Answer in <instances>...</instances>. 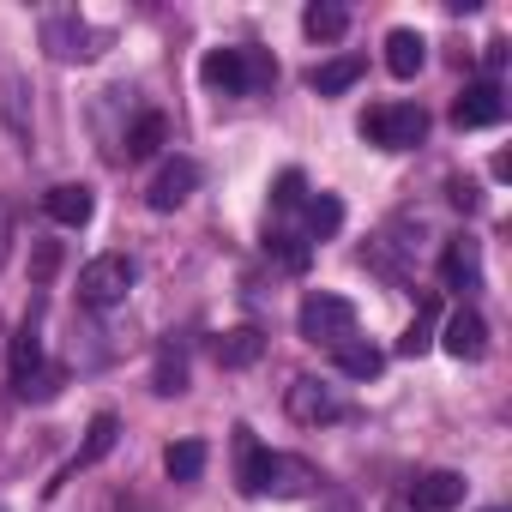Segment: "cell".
Instances as JSON below:
<instances>
[{
	"mask_svg": "<svg viewBox=\"0 0 512 512\" xmlns=\"http://www.w3.org/2000/svg\"><path fill=\"white\" fill-rule=\"evenodd\" d=\"M199 79L223 97H260L278 85V61L266 49H253V43H235V49H211L199 61Z\"/></svg>",
	"mask_w": 512,
	"mask_h": 512,
	"instance_id": "cell-1",
	"label": "cell"
},
{
	"mask_svg": "<svg viewBox=\"0 0 512 512\" xmlns=\"http://www.w3.org/2000/svg\"><path fill=\"white\" fill-rule=\"evenodd\" d=\"M356 133L380 151H416L428 139V109L422 103H374Z\"/></svg>",
	"mask_w": 512,
	"mask_h": 512,
	"instance_id": "cell-2",
	"label": "cell"
},
{
	"mask_svg": "<svg viewBox=\"0 0 512 512\" xmlns=\"http://www.w3.org/2000/svg\"><path fill=\"white\" fill-rule=\"evenodd\" d=\"M296 332H302L308 344L338 350V344L356 338V308H350L344 296H332V290H314V296H302V308H296Z\"/></svg>",
	"mask_w": 512,
	"mask_h": 512,
	"instance_id": "cell-3",
	"label": "cell"
},
{
	"mask_svg": "<svg viewBox=\"0 0 512 512\" xmlns=\"http://www.w3.org/2000/svg\"><path fill=\"white\" fill-rule=\"evenodd\" d=\"M133 278H139V266L127 260V253H97V260L79 272V302L85 308H121Z\"/></svg>",
	"mask_w": 512,
	"mask_h": 512,
	"instance_id": "cell-4",
	"label": "cell"
},
{
	"mask_svg": "<svg viewBox=\"0 0 512 512\" xmlns=\"http://www.w3.org/2000/svg\"><path fill=\"white\" fill-rule=\"evenodd\" d=\"M43 49H49L55 61H97V55L109 49V31L85 25L79 13H49V19H43Z\"/></svg>",
	"mask_w": 512,
	"mask_h": 512,
	"instance_id": "cell-5",
	"label": "cell"
},
{
	"mask_svg": "<svg viewBox=\"0 0 512 512\" xmlns=\"http://www.w3.org/2000/svg\"><path fill=\"white\" fill-rule=\"evenodd\" d=\"M314 482H320V470H314L308 458H290V452H266V464H260V494H278V500H302V494H314Z\"/></svg>",
	"mask_w": 512,
	"mask_h": 512,
	"instance_id": "cell-6",
	"label": "cell"
},
{
	"mask_svg": "<svg viewBox=\"0 0 512 512\" xmlns=\"http://www.w3.org/2000/svg\"><path fill=\"white\" fill-rule=\"evenodd\" d=\"M284 410H290V422H302V428H326V422L344 416V398H338L326 380H296L290 398H284Z\"/></svg>",
	"mask_w": 512,
	"mask_h": 512,
	"instance_id": "cell-7",
	"label": "cell"
},
{
	"mask_svg": "<svg viewBox=\"0 0 512 512\" xmlns=\"http://www.w3.org/2000/svg\"><path fill=\"white\" fill-rule=\"evenodd\" d=\"M500 115H506V97H500V85H494V79H476V85H464V91H458V103H452V127H458V133L494 127Z\"/></svg>",
	"mask_w": 512,
	"mask_h": 512,
	"instance_id": "cell-8",
	"label": "cell"
},
{
	"mask_svg": "<svg viewBox=\"0 0 512 512\" xmlns=\"http://www.w3.org/2000/svg\"><path fill=\"white\" fill-rule=\"evenodd\" d=\"M193 187H199V163H193V157H169V163L151 175L145 199H151V211H175V205L193 199Z\"/></svg>",
	"mask_w": 512,
	"mask_h": 512,
	"instance_id": "cell-9",
	"label": "cell"
},
{
	"mask_svg": "<svg viewBox=\"0 0 512 512\" xmlns=\"http://www.w3.org/2000/svg\"><path fill=\"white\" fill-rule=\"evenodd\" d=\"M440 350L458 356V362H482L488 356V320L476 308H458L446 326H440Z\"/></svg>",
	"mask_w": 512,
	"mask_h": 512,
	"instance_id": "cell-10",
	"label": "cell"
},
{
	"mask_svg": "<svg viewBox=\"0 0 512 512\" xmlns=\"http://www.w3.org/2000/svg\"><path fill=\"white\" fill-rule=\"evenodd\" d=\"M404 500H410L416 512H452V506L464 500V476H458V470H422Z\"/></svg>",
	"mask_w": 512,
	"mask_h": 512,
	"instance_id": "cell-11",
	"label": "cell"
},
{
	"mask_svg": "<svg viewBox=\"0 0 512 512\" xmlns=\"http://www.w3.org/2000/svg\"><path fill=\"white\" fill-rule=\"evenodd\" d=\"M440 278H446V290H482V247L470 241V235H458V241H446V253H440Z\"/></svg>",
	"mask_w": 512,
	"mask_h": 512,
	"instance_id": "cell-12",
	"label": "cell"
},
{
	"mask_svg": "<svg viewBox=\"0 0 512 512\" xmlns=\"http://www.w3.org/2000/svg\"><path fill=\"white\" fill-rule=\"evenodd\" d=\"M43 211H49V217H55L61 229H85V223L97 217V193H91L85 181H61V187H49Z\"/></svg>",
	"mask_w": 512,
	"mask_h": 512,
	"instance_id": "cell-13",
	"label": "cell"
},
{
	"mask_svg": "<svg viewBox=\"0 0 512 512\" xmlns=\"http://www.w3.org/2000/svg\"><path fill=\"white\" fill-rule=\"evenodd\" d=\"M422 67H428L422 31H392V37H386V73H392V79H416Z\"/></svg>",
	"mask_w": 512,
	"mask_h": 512,
	"instance_id": "cell-14",
	"label": "cell"
},
{
	"mask_svg": "<svg viewBox=\"0 0 512 512\" xmlns=\"http://www.w3.org/2000/svg\"><path fill=\"white\" fill-rule=\"evenodd\" d=\"M260 356H266V332L260 326H235V332L217 338V362L223 368H253Z\"/></svg>",
	"mask_w": 512,
	"mask_h": 512,
	"instance_id": "cell-15",
	"label": "cell"
},
{
	"mask_svg": "<svg viewBox=\"0 0 512 512\" xmlns=\"http://www.w3.org/2000/svg\"><path fill=\"white\" fill-rule=\"evenodd\" d=\"M362 73H368V61H362V55H338V61H326V67H314V73H308V91H314V97H338V91H350Z\"/></svg>",
	"mask_w": 512,
	"mask_h": 512,
	"instance_id": "cell-16",
	"label": "cell"
},
{
	"mask_svg": "<svg viewBox=\"0 0 512 512\" xmlns=\"http://www.w3.org/2000/svg\"><path fill=\"white\" fill-rule=\"evenodd\" d=\"M344 229V205H338V193H314L308 205H302V241H332Z\"/></svg>",
	"mask_w": 512,
	"mask_h": 512,
	"instance_id": "cell-17",
	"label": "cell"
},
{
	"mask_svg": "<svg viewBox=\"0 0 512 512\" xmlns=\"http://www.w3.org/2000/svg\"><path fill=\"white\" fill-rule=\"evenodd\" d=\"M115 440H121V416H115V410H97L91 428H85V446H79V470L103 464V458L115 452Z\"/></svg>",
	"mask_w": 512,
	"mask_h": 512,
	"instance_id": "cell-18",
	"label": "cell"
},
{
	"mask_svg": "<svg viewBox=\"0 0 512 512\" xmlns=\"http://www.w3.org/2000/svg\"><path fill=\"white\" fill-rule=\"evenodd\" d=\"M260 464H266V446L253 440V428H235V482L253 500H260Z\"/></svg>",
	"mask_w": 512,
	"mask_h": 512,
	"instance_id": "cell-19",
	"label": "cell"
},
{
	"mask_svg": "<svg viewBox=\"0 0 512 512\" xmlns=\"http://www.w3.org/2000/svg\"><path fill=\"white\" fill-rule=\"evenodd\" d=\"M302 31H308L314 43H338V37L350 31V13L338 7V0H314V7L302 13Z\"/></svg>",
	"mask_w": 512,
	"mask_h": 512,
	"instance_id": "cell-20",
	"label": "cell"
},
{
	"mask_svg": "<svg viewBox=\"0 0 512 512\" xmlns=\"http://www.w3.org/2000/svg\"><path fill=\"white\" fill-rule=\"evenodd\" d=\"M163 139H169V121H163L157 109H145V115L127 127V157H157V151H163Z\"/></svg>",
	"mask_w": 512,
	"mask_h": 512,
	"instance_id": "cell-21",
	"label": "cell"
},
{
	"mask_svg": "<svg viewBox=\"0 0 512 512\" xmlns=\"http://www.w3.org/2000/svg\"><path fill=\"white\" fill-rule=\"evenodd\" d=\"M332 356H338V374H350V380H374V374L386 368V356H380L374 344H362V338H350V344H338Z\"/></svg>",
	"mask_w": 512,
	"mask_h": 512,
	"instance_id": "cell-22",
	"label": "cell"
},
{
	"mask_svg": "<svg viewBox=\"0 0 512 512\" xmlns=\"http://www.w3.org/2000/svg\"><path fill=\"white\" fill-rule=\"evenodd\" d=\"M151 392H157V398H175V392H187V356H181L175 344H163V350H157V368H151Z\"/></svg>",
	"mask_w": 512,
	"mask_h": 512,
	"instance_id": "cell-23",
	"label": "cell"
},
{
	"mask_svg": "<svg viewBox=\"0 0 512 512\" xmlns=\"http://www.w3.org/2000/svg\"><path fill=\"white\" fill-rule=\"evenodd\" d=\"M61 386H67V368H61V362H43V368H31L25 380H13V392H19L25 404H49Z\"/></svg>",
	"mask_w": 512,
	"mask_h": 512,
	"instance_id": "cell-24",
	"label": "cell"
},
{
	"mask_svg": "<svg viewBox=\"0 0 512 512\" xmlns=\"http://www.w3.org/2000/svg\"><path fill=\"white\" fill-rule=\"evenodd\" d=\"M31 368H43V320L31 314L25 326H19V338H13V380H25Z\"/></svg>",
	"mask_w": 512,
	"mask_h": 512,
	"instance_id": "cell-25",
	"label": "cell"
},
{
	"mask_svg": "<svg viewBox=\"0 0 512 512\" xmlns=\"http://www.w3.org/2000/svg\"><path fill=\"white\" fill-rule=\"evenodd\" d=\"M163 470H169L175 482H199V476H205V440H175V446L163 452Z\"/></svg>",
	"mask_w": 512,
	"mask_h": 512,
	"instance_id": "cell-26",
	"label": "cell"
},
{
	"mask_svg": "<svg viewBox=\"0 0 512 512\" xmlns=\"http://www.w3.org/2000/svg\"><path fill=\"white\" fill-rule=\"evenodd\" d=\"M422 350H434V296H422L416 320H410L404 338H398V356H422Z\"/></svg>",
	"mask_w": 512,
	"mask_h": 512,
	"instance_id": "cell-27",
	"label": "cell"
},
{
	"mask_svg": "<svg viewBox=\"0 0 512 512\" xmlns=\"http://www.w3.org/2000/svg\"><path fill=\"white\" fill-rule=\"evenodd\" d=\"M272 205H278V211H302V205H308V175H302V169H284V175L272 181Z\"/></svg>",
	"mask_w": 512,
	"mask_h": 512,
	"instance_id": "cell-28",
	"label": "cell"
},
{
	"mask_svg": "<svg viewBox=\"0 0 512 512\" xmlns=\"http://www.w3.org/2000/svg\"><path fill=\"white\" fill-rule=\"evenodd\" d=\"M266 247L284 260V272H302V266H308V241H302L296 229H272V235H266Z\"/></svg>",
	"mask_w": 512,
	"mask_h": 512,
	"instance_id": "cell-29",
	"label": "cell"
},
{
	"mask_svg": "<svg viewBox=\"0 0 512 512\" xmlns=\"http://www.w3.org/2000/svg\"><path fill=\"white\" fill-rule=\"evenodd\" d=\"M55 272H61V241H37V253H31V284L49 290Z\"/></svg>",
	"mask_w": 512,
	"mask_h": 512,
	"instance_id": "cell-30",
	"label": "cell"
},
{
	"mask_svg": "<svg viewBox=\"0 0 512 512\" xmlns=\"http://www.w3.org/2000/svg\"><path fill=\"white\" fill-rule=\"evenodd\" d=\"M7 247H13V205L0 199V266H7Z\"/></svg>",
	"mask_w": 512,
	"mask_h": 512,
	"instance_id": "cell-31",
	"label": "cell"
},
{
	"mask_svg": "<svg viewBox=\"0 0 512 512\" xmlns=\"http://www.w3.org/2000/svg\"><path fill=\"white\" fill-rule=\"evenodd\" d=\"M452 205H458V211H476V187H470L464 175H452Z\"/></svg>",
	"mask_w": 512,
	"mask_h": 512,
	"instance_id": "cell-32",
	"label": "cell"
},
{
	"mask_svg": "<svg viewBox=\"0 0 512 512\" xmlns=\"http://www.w3.org/2000/svg\"><path fill=\"white\" fill-rule=\"evenodd\" d=\"M326 512H356V500H350V494H332V506H326Z\"/></svg>",
	"mask_w": 512,
	"mask_h": 512,
	"instance_id": "cell-33",
	"label": "cell"
},
{
	"mask_svg": "<svg viewBox=\"0 0 512 512\" xmlns=\"http://www.w3.org/2000/svg\"><path fill=\"white\" fill-rule=\"evenodd\" d=\"M386 512H416V506H410V500L398 494V500H386Z\"/></svg>",
	"mask_w": 512,
	"mask_h": 512,
	"instance_id": "cell-34",
	"label": "cell"
},
{
	"mask_svg": "<svg viewBox=\"0 0 512 512\" xmlns=\"http://www.w3.org/2000/svg\"><path fill=\"white\" fill-rule=\"evenodd\" d=\"M488 512H500V506H488Z\"/></svg>",
	"mask_w": 512,
	"mask_h": 512,
	"instance_id": "cell-35",
	"label": "cell"
},
{
	"mask_svg": "<svg viewBox=\"0 0 512 512\" xmlns=\"http://www.w3.org/2000/svg\"><path fill=\"white\" fill-rule=\"evenodd\" d=\"M0 344H7V338H0Z\"/></svg>",
	"mask_w": 512,
	"mask_h": 512,
	"instance_id": "cell-36",
	"label": "cell"
}]
</instances>
